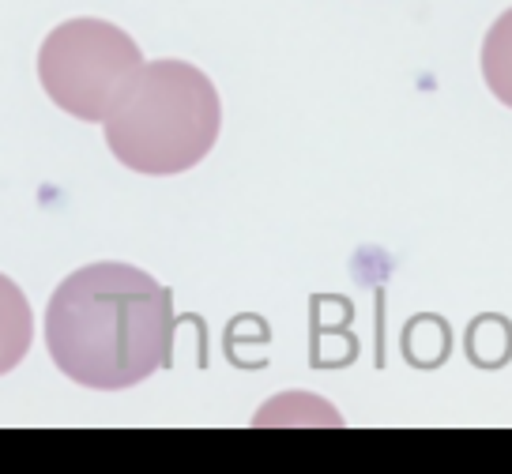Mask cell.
<instances>
[{
    "label": "cell",
    "instance_id": "8992f818",
    "mask_svg": "<svg viewBox=\"0 0 512 474\" xmlns=\"http://www.w3.org/2000/svg\"><path fill=\"white\" fill-rule=\"evenodd\" d=\"M467 350H471V362L501 365L505 358H512V328L501 316H482L467 332Z\"/></svg>",
    "mask_w": 512,
    "mask_h": 474
},
{
    "label": "cell",
    "instance_id": "52a82bcc",
    "mask_svg": "<svg viewBox=\"0 0 512 474\" xmlns=\"http://www.w3.org/2000/svg\"><path fill=\"white\" fill-rule=\"evenodd\" d=\"M407 358L418 365H437L448 354V328L437 316H418L415 324L403 335Z\"/></svg>",
    "mask_w": 512,
    "mask_h": 474
},
{
    "label": "cell",
    "instance_id": "3957f363",
    "mask_svg": "<svg viewBox=\"0 0 512 474\" xmlns=\"http://www.w3.org/2000/svg\"><path fill=\"white\" fill-rule=\"evenodd\" d=\"M140 68V46L106 19H68L38 49V79L46 95L80 121H106Z\"/></svg>",
    "mask_w": 512,
    "mask_h": 474
},
{
    "label": "cell",
    "instance_id": "6da1fadb",
    "mask_svg": "<svg viewBox=\"0 0 512 474\" xmlns=\"http://www.w3.org/2000/svg\"><path fill=\"white\" fill-rule=\"evenodd\" d=\"M174 298L132 264L102 260L72 271L49 298L46 347L64 377L117 392L174 358Z\"/></svg>",
    "mask_w": 512,
    "mask_h": 474
},
{
    "label": "cell",
    "instance_id": "5b68a950",
    "mask_svg": "<svg viewBox=\"0 0 512 474\" xmlns=\"http://www.w3.org/2000/svg\"><path fill=\"white\" fill-rule=\"evenodd\" d=\"M482 79L494 91L497 102L512 110V8L494 19L482 42Z\"/></svg>",
    "mask_w": 512,
    "mask_h": 474
},
{
    "label": "cell",
    "instance_id": "277c9868",
    "mask_svg": "<svg viewBox=\"0 0 512 474\" xmlns=\"http://www.w3.org/2000/svg\"><path fill=\"white\" fill-rule=\"evenodd\" d=\"M31 339H34L31 305H27L23 290L8 275H0V377L12 373L27 358Z\"/></svg>",
    "mask_w": 512,
    "mask_h": 474
},
{
    "label": "cell",
    "instance_id": "7a4b0ae2",
    "mask_svg": "<svg viewBox=\"0 0 512 474\" xmlns=\"http://www.w3.org/2000/svg\"><path fill=\"white\" fill-rule=\"evenodd\" d=\"M219 91L196 64H144L106 113V140L136 174H185L219 140Z\"/></svg>",
    "mask_w": 512,
    "mask_h": 474
}]
</instances>
